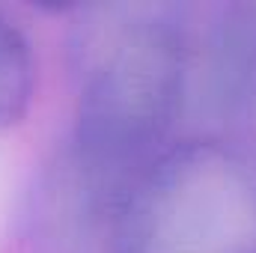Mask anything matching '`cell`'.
Masks as SVG:
<instances>
[{"label":"cell","instance_id":"1","mask_svg":"<svg viewBox=\"0 0 256 253\" xmlns=\"http://www.w3.org/2000/svg\"><path fill=\"white\" fill-rule=\"evenodd\" d=\"M74 122L57 158L126 196L164 149L191 68L185 15L167 3L78 9L66 33Z\"/></svg>","mask_w":256,"mask_h":253},{"label":"cell","instance_id":"2","mask_svg":"<svg viewBox=\"0 0 256 253\" xmlns=\"http://www.w3.org/2000/svg\"><path fill=\"white\" fill-rule=\"evenodd\" d=\"M108 253H256V146L224 134L164 146L128 185Z\"/></svg>","mask_w":256,"mask_h":253},{"label":"cell","instance_id":"3","mask_svg":"<svg viewBox=\"0 0 256 253\" xmlns=\"http://www.w3.org/2000/svg\"><path fill=\"white\" fill-rule=\"evenodd\" d=\"M208 104L226 120H256V0L224 3L200 45Z\"/></svg>","mask_w":256,"mask_h":253},{"label":"cell","instance_id":"4","mask_svg":"<svg viewBox=\"0 0 256 253\" xmlns=\"http://www.w3.org/2000/svg\"><path fill=\"white\" fill-rule=\"evenodd\" d=\"M36 86V63L24 33L0 15V128L24 116Z\"/></svg>","mask_w":256,"mask_h":253}]
</instances>
